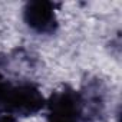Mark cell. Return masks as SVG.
Wrapping results in <instances>:
<instances>
[{"label": "cell", "instance_id": "cell-1", "mask_svg": "<svg viewBox=\"0 0 122 122\" xmlns=\"http://www.w3.org/2000/svg\"><path fill=\"white\" fill-rule=\"evenodd\" d=\"M46 106V99L33 83L9 86L0 101V109L13 116H32Z\"/></svg>", "mask_w": 122, "mask_h": 122}, {"label": "cell", "instance_id": "cell-2", "mask_svg": "<svg viewBox=\"0 0 122 122\" xmlns=\"http://www.w3.org/2000/svg\"><path fill=\"white\" fill-rule=\"evenodd\" d=\"M47 122H79L83 111L82 96L72 88L63 86L55 91L46 101Z\"/></svg>", "mask_w": 122, "mask_h": 122}, {"label": "cell", "instance_id": "cell-3", "mask_svg": "<svg viewBox=\"0 0 122 122\" xmlns=\"http://www.w3.org/2000/svg\"><path fill=\"white\" fill-rule=\"evenodd\" d=\"M55 7V3L45 0L29 2L23 9V20L33 32L40 35H52L57 29Z\"/></svg>", "mask_w": 122, "mask_h": 122}, {"label": "cell", "instance_id": "cell-4", "mask_svg": "<svg viewBox=\"0 0 122 122\" xmlns=\"http://www.w3.org/2000/svg\"><path fill=\"white\" fill-rule=\"evenodd\" d=\"M9 86H10V83H7L2 76H0V101H2V98H3V95L6 93V91H7Z\"/></svg>", "mask_w": 122, "mask_h": 122}, {"label": "cell", "instance_id": "cell-5", "mask_svg": "<svg viewBox=\"0 0 122 122\" xmlns=\"http://www.w3.org/2000/svg\"><path fill=\"white\" fill-rule=\"evenodd\" d=\"M0 122H19L16 116L13 115H9V113H3L0 115Z\"/></svg>", "mask_w": 122, "mask_h": 122}]
</instances>
